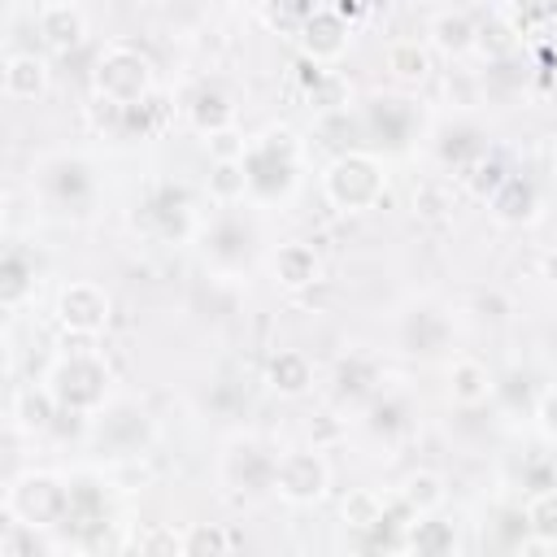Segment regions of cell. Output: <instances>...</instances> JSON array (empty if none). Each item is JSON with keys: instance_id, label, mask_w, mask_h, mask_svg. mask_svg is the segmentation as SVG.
Returning <instances> with one entry per match:
<instances>
[{"instance_id": "6da1fadb", "label": "cell", "mask_w": 557, "mask_h": 557, "mask_svg": "<svg viewBox=\"0 0 557 557\" xmlns=\"http://www.w3.org/2000/svg\"><path fill=\"white\" fill-rule=\"evenodd\" d=\"M44 383L52 387L57 405L74 409V413H100L113 400V370L91 348V335L61 331V352L52 357Z\"/></svg>"}, {"instance_id": "7a4b0ae2", "label": "cell", "mask_w": 557, "mask_h": 557, "mask_svg": "<svg viewBox=\"0 0 557 557\" xmlns=\"http://www.w3.org/2000/svg\"><path fill=\"white\" fill-rule=\"evenodd\" d=\"M300 165H305V139L292 126H265L261 135L248 139L244 148V170H248V196L261 205H283L300 187Z\"/></svg>"}, {"instance_id": "3957f363", "label": "cell", "mask_w": 557, "mask_h": 557, "mask_svg": "<svg viewBox=\"0 0 557 557\" xmlns=\"http://www.w3.org/2000/svg\"><path fill=\"white\" fill-rule=\"evenodd\" d=\"M322 196L339 213H366L387 205V165L370 148H344L322 170Z\"/></svg>"}, {"instance_id": "277c9868", "label": "cell", "mask_w": 557, "mask_h": 557, "mask_svg": "<svg viewBox=\"0 0 557 557\" xmlns=\"http://www.w3.org/2000/svg\"><path fill=\"white\" fill-rule=\"evenodd\" d=\"M0 509H4L9 522L35 527V531H61L65 527V509H70V479H61L52 470L9 474Z\"/></svg>"}, {"instance_id": "5b68a950", "label": "cell", "mask_w": 557, "mask_h": 557, "mask_svg": "<svg viewBox=\"0 0 557 557\" xmlns=\"http://www.w3.org/2000/svg\"><path fill=\"white\" fill-rule=\"evenodd\" d=\"M91 96L109 104H139L152 96V61L135 44H104L91 65Z\"/></svg>"}, {"instance_id": "8992f818", "label": "cell", "mask_w": 557, "mask_h": 557, "mask_svg": "<svg viewBox=\"0 0 557 557\" xmlns=\"http://www.w3.org/2000/svg\"><path fill=\"white\" fill-rule=\"evenodd\" d=\"M87 435L109 461H126V457H148L157 440V422L139 400H109L100 413H91Z\"/></svg>"}, {"instance_id": "52a82bcc", "label": "cell", "mask_w": 557, "mask_h": 557, "mask_svg": "<svg viewBox=\"0 0 557 557\" xmlns=\"http://www.w3.org/2000/svg\"><path fill=\"white\" fill-rule=\"evenodd\" d=\"M35 187H39L44 205L57 213H87L96 200V170L78 152H57V157L39 161Z\"/></svg>"}, {"instance_id": "ba28073f", "label": "cell", "mask_w": 557, "mask_h": 557, "mask_svg": "<svg viewBox=\"0 0 557 557\" xmlns=\"http://www.w3.org/2000/svg\"><path fill=\"white\" fill-rule=\"evenodd\" d=\"M274 492L287 505H318L331 492V466L322 448H287L274 461Z\"/></svg>"}, {"instance_id": "9c48e42d", "label": "cell", "mask_w": 557, "mask_h": 557, "mask_svg": "<svg viewBox=\"0 0 557 557\" xmlns=\"http://www.w3.org/2000/svg\"><path fill=\"white\" fill-rule=\"evenodd\" d=\"M274 461L278 453H270L261 435H231L222 448V483L244 496L274 492Z\"/></svg>"}, {"instance_id": "30bf717a", "label": "cell", "mask_w": 557, "mask_h": 557, "mask_svg": "<svg viewBox=\"0 0 557 557\" xmlns=\"http://www.w3.org/2000/svg\"><path fill=\"white\" fill-rule=\"evenodd\" d=\"M113 318V296L91 283V278H70L61 292H57V322L61 331H74V335H104Z\"/></svg>"}, {"instance_id": "8fae6325", "label": "cell", "mask_w": 557, "mask_h": 557, "mask_svg": "<svg viewBox=\"0 0 557 557\" xmlns=\"http://www.w3.org/2000/svg\"><path fill=\"white\" fill-rule=\"evenodd\" d=\"M109 527V505H104V487L91 474L70 479V509H65V535H74L78 544H96L104 540Z\"/></svg>"}, {"instance_id": "7c38bea8", "label": "cell", "mask_w": 557, "mask_h": 557, "mask_svg": "<svg viewBox=\"0 0 557 557\" xmlns=\"http://www.w3.org/2000/svg\"><path fill=\"white\" fill-rule=\"evenodd\" d=\"M296 44H300V57H309V61H318V65H335V61L348 52V44H352V22H348L339 9L322 4V9L305 22V30L296 35Z\"/></svg>"}, {"instance_id": "4fadbf2b", "label": "cell", "mask_w": 557, "mask_h": 557, "mask_svg": "<svg viewBox=\"0 0 557 557\" xmlns=\"http://www.w3.org/2000/svg\"><path fill=\"white\" fill-rule=\"evenodd\" d=\"M396 335H400V348H405V352H413V357H435V352H444V348L453 344V322H448V313H444L440 305H409V309L400 313Z\"/></svg>"}, {"instance_id": "5bb4252c", "label": "cell", "mask_w": 557, "mask_h": 557, "mask_svg": "<svg viewBox=\"0 0 557 557\" xmlns=\"http://www.w3.org/2000/svg\"><path fill=\"white\" fill-rule=\"evenodd\" d=\"M144 226L157 235V239H165V244H183L191 231H196V209H191V200H187V191L183 187H157L152 196H148V205H144Z\"/></svg>"}, {"instance_id": "9a60e30c", "label": "cell", "mask_w": 557, "mask_h": 557, "mask_svg": "<svg viewBox=\"0 0 557 557\" xmlns=\"http://www.w3.org/2000/svg\"><path fill=\"white\" fill-rule=\"evenodd\" d=\"M413 117L418 109L405 96H370L361 104V131L383 139L387 148H405V139L413 135Z\"/></svg>"}, {"instance_id": "2e32d148", "label": "cell", "mask_w": 557, "mask_h": 557, "mask_svg": "<svg viewBox=\"0 0 557 557\" xmlns=\"http://www.w3.org/2000/svg\"><path fill=\"white\" fill-rule=\"evenodd\" d=\"M35 26H39L44 48L57 52V57H70L87 39V17H83V9L74 0H44Z\"/></svg>"}, {"instance_id": "e0dca14e", "label": "cell", "mask_w": 557, "mask_h": 557, "mask_svg": "<svg viewBox=\"0 0 557 557\" xmlns=\"http://www.w3.org/2000/svg\"><path fill=\"white\" fill-rule=\"evenodd\" d=\"M270 274H274V283L287 287V292H309V287L322 283V257H318L305 239H287V244H278L274 257H270Z\"/></svg>"}, {"instance_id": "ac0fdd59", "label": "cell", "mask_w": 557, "mask_h": 557, "mask_svg": "<svg viewBox=\"0 0 557 557\" xmlns=\"http://www.w3.org/2000/svg\"><path fill=\"white\" fill-rule=\"evenodd\" d=\"M248 248H252V231L239 222V218H218L209 231H205V257L213 270L222 274H235L248 265Z\"/></svg>"}, {"instance_id": "d6986e66", "label": "cell", "mask_w": 557, "mask_h": 557, "mask_svg": "<svg viewBox=\"0 0 557 557\" xmlns=\"http://www.w3.org/2000/svg\"><path fill=\"white\" fill-rule=\"evenodd\" d=\"M61 418V405L52 396L48 383H26L13 392V405H9V422L22 431V435H48Z\"/></svg>"}, {"instance_id": "ffe728a7", "label": "cell", "mask_w": 557, "mask_h": 557, "mask_svg": "<svg viewBox=\"0 0 557 557\" xmlns=\"http://www.w3.org/2000/svg\"><path fill=\"white\" fill-rule=\"evenodd\" d=\"M183 113H187V126L209 139V135H218V131H231L239 109H235V100H231L218 83H200V87L187 96Z\"/></svg>"}, {"instance_id": "44dd1931", "label": "cell", "mask_w": 557, "mask_h": 557, "mask_svg": "<svg viewBox=\"0 0 557 557\" xmlns=\"http://www.w3.org/2000/svg\"><path fill=\"white\" fill-rule=\"evenodd\" d=\"M487 209H492V218L500 226H531L540 218V187L531 178H522V174H509L496 187V196L487 200Z\"/></svg>"}, {"instance_id": "7402d4cb", "label": "cell", "mask_w": 557, "mask_h": 557, "mask_svg": "<svg viewBox=\"0 0 557 557\" xmlns=\"http://www.w3.org/2000/svg\"><path fill=\"white\" fill-rule=\"evenodd\" d=\"M461 548V535H457V522L444 518L440 509L435 513H418L409 527H405V553H418V557H448Z\"/></svg>"}, {"instance_id": "603a6c76", "label": "cell", "mask_w": 557, "mask_h": 557, "mask_svg": "<svg viewBox=\"0 0 557 557\" xmlns=\"http://www.w3.org/2000/svg\"><path fill=\"white\" fill-rule=\"evenodd\" d=\"M0 78H4V96H9V100L30 104V100H39V96L48 91L52 70H48V61H44L39 52H9Z\"/></svg>"}, {"instance_id": "cb8c5ba5", "label": "cell", "mask_w": 557, "mask_h": 557, "mask_svg": "<svg viewBox=\"0 0 557 557\" xmlns=\"http://www.w3.org/2000/svg\"><path fill=\"white\" fill-rule=\"evenodd\" d=\"M265 387L283 400H300L313 392V361L296 348H278L270 361H265Z\"/></svg>"}, {"instance_id": "d4e9b609", "label": "cell", "mask_w": 557, "mask_h": 557, "mask_svg": "<svg viewBox=\"0 0 557 557\" xmlns=\"http://www.w3.org/2000/svg\"><path fill=\"white\" fill-rule=\"evenodd\" d=\"M383 383V366L370 352H348L335 361V400L357 405V400H374Z\"/></svg>"}, {"instance_id": "484cf974", "label": "cell", "mask_w": 557, "mask_h": 557, "mask_svg": "<svg viewBox=\"0 0 557 557\" xmlns=\"http://www.w3.org/2000/svg\"><path fill=\"white\" fill-rule=\"evenodd\" d=\"M444 383H448V400L461 405V409H479L496 392V379L479 357H453Z\"/></svg>"}, {"instance_id": "4316f807", "label": "cell", "mask_w": 557, "mask_h": 557, "mask_svg": "<svg viewBox=\"0 0 557 557\" xmlns=\"http://www.w3.org/2000/svg\"><path fill=\"white\" fill-rule=\"evenodd\" d=\"M426 35H431V48H435L440 57L457 61V57H470V52H474L479 22H474L470 13H461V9H444V13H435V17H431Z\"/></svg>"}, {"instance_id": "83f0119b", "label": "cell", "mask_w": 557, "mask_h": 557, "mask_svg": "<svg viewBox=\"0 0 557 557\" xmlns=\"http://www.w3.org/2000/svg\"><path fill=\"white\" fill-rule=\"evenodd\" d=\"M383 65L400 87H422L431 78V48L418 39H396V44H387Z\"/></svg>"}, {"instance_id": "f1b7e54d", "label": "cell", "mask_w": 557, "mask_h": 557, "mask_svg": "<svg viewBox=\"0 0 557 557\" xmlns=\"http://www.w3.org/2000/svg\"><path fill=\"white\" fill-rule=\"evenodd\" d=\"M30 296H35V265L26 261L22 248H9L4 261H0V309L17 313Z\"/></svg>"}, {"instance_id": "f546056e", "label": "cell", "mask_w": 557, "mask_h": 557, "mask_svg": "<svg viewBox=\"0 0 557 557\" xmlns=\"http://www.w3.org/2000/svg\"><path fill=\"white\" fill-rule=\"evenodd\" d=\"M387 513V496H379L374 487H348L339 500V522L357 535H370Z\"/></svg>"}, {"instance_id": "4dcf8cb0", "label": "cell", "mask_w": 557, "mask_h": 557, "mask_svg": "<svg viewBox=\"0 0 557 557\" xmlns=\"http://www.w3.org/2000/svg\"><path fill=\"white\" fill-rule=\"evenodd\" d=\"M435 152H440L448 165L470 170L479 157H487V148H483V131H479V126H470V122H453V126H444V131H440Z\"/></svg>"}, {"instance_id": "1f68e13d", "label": "cell", "mask_w": 557, "mask_h": 557, "mask_svg": "<svg viewBox=\"0 0 557 557\" xmlns=\"http://www.w3.org/2000/svg\"><path fill=\"white\" fill-rule=\"evenodd\" d=\"M505 17L518 39H544L557 26V0H505Z\"/></svg>"}, {"instance_id": "d6a6232c", "label": "cell", "mask_w": 557, "mask_h": 557, "mask_svg": "<svg viewBox=\"0 0 557 557\" xmlns=\"http://www.w3.org/2000/svg\"><path fill=\"white\" fill-rule=\"evenodd\" d=\"M205 191L213 205L231 209L248 196V170H244V157H231V161H209V178H205Z\"/></svg>"}, {"instance_id": "836d02e7", "label": "cell", "mask_w": 557, "mask_h": 557, "mask_svg": "<svg viewBox=\"0 0 557 557\" xmlns=\"http://www.w3.org/2000/svg\"><path fill=\"white\" fill-rule=\"evenodd\" d=\"M170 117H174V109L152 91L148 100H139V104H126V109H122V131H117V135L152 139V135H161V131L170 126Z\"/></svg>"}, {"instance_id": "e575fe53", "label": "cell", "mask_w": 557, "mask_h": 557, "mask_svg": "<svg viewBox=\"0 0 557 557\" xmlns=\"http://www.w3.org/2000/svg\"><path fill=\"white\" fill-rule=\"evenodd\" d=\"M396 496H400L413 513H435V509H444L448 487H444V474H435V470H413V474H405V483H400Z\"/></svg>"}, {"instance_id": "d590c367", "label": "cell", "mask_w": 557, "mask_h": 557, "mask_svg": "<svg viewBox=\"0 0 557 557\" xmlns=\"http://www.w3.org/2000/svg\"><path fill=\"white\" fill-rule=\"evenodd\" d=\"M257 9H261V22L270 26V30H278V35H300L305 30V22L322 9L318 0H257Z\"/></svg>"}, {"instance_id": "8d00e7d4", "label": "cell", "mask_w": 557, "mask_h": 557, "mask_svg": "<svg viewBox=\"0 0 557 557\" xmlns=\"http://www.w3.org/2000/svg\"><path fill=\"white\" fill-rule=\"evenodd\" d=\"M518 30L509 26V17L505 13H496V17H487V22H479V39H474V52L483 57V61H509L513 52H518Z\"/></svg>"}, {"instance_id": "74e56055", "label": "cell", "mask_w": 557, "mask_h": 557, "mask_svg": "<svg viewBox=\"0 0 557 557\" xmlns=\"http://www.w3.org/2000/svg\"><path fill=\"white\" fill-rule=\"evenodd\" d=\"M239 540L222 527V522H191L183 531V557H218V553H231Z\"/></svg>"}, {"instance_id": "f35d334b", "label": "cell", "mask_w": 557, "mask_h": 557, "mask_svg": "<svg viewBox=\"0 0 557 557\" xmlns=\"http://www.w3.org/2000/svg\"><path fill=\"white\" fill-rule=\"evenodd\" d=\"M522 509H527V531L544 548H553L557 544V487H540Z\"/></svg>"}, {"instance_id": "ab89813d", "label": "cell", "mask_w": 557, "mask_h": 557, "mask_svg": "<svg viewBox=\"0 0 557 557\" xmlns=\"http://www.w3.org/2000/svg\"><path fill=\"white\" fill-rule=\"evenodd\" d=\"M366 426H370L374 435H383V440L405 435V431H409V400H400V396H374Z\"/></svg>"}, {"instance_id": "60d3db41", "label": "cell", "mask_w": 557, "mask_h": 557, "mask_svg": "<svg viewBox=\"0 0 557 557\" xmlns=\"http://www.w3.org/2000/svg\"><path fill=\"white\" fill-rule=\"evenodd\" d=\"M461 178H466V187H470L479 200H492V196H496V187L509 178V170H505L496 157H479Z\"/></svg>"}, {"instance_id": "b9f144b4", "label": "cell", "mask_w": 557, "mask_h": 557, "mask_svg": "<svg viewBox=\"0 0 557 557\" xmlns=\"http://www.w3.org/2000/svg\"><path fill=\"white\" fill-rule=\"evenodd\" d=\"M126 548H135V553H183V531H174V527H165V522H152L148 531H135L131 540H126Z\"/></svg>"}, {"instance_id": "7bdbcfd3", "label": "cell", "mask_w": 557, "mask_h": 557, "mask_svg": "<svg viewBox=\"0 0 557 557\" xmlns=\"http://www.w3.org/2000/svg\"><path fill=\"white\" fill-rule=\"evenodd\" d=\"M535 422H540V435H544L548 444H557V383L540 392V400H535Z\"/></svg>"}, {"instance_id": "ee69618b", "label": "cell", "mask_w": 557, "mask_h": 557, "mask_svg": "<svg viewBox=\"0 0 557 557\" xmlns=\"http://www.w3.org/2000/svg\"><path fill=\"white\" fill-rule=\"evenodd\" d=\"M244 148H248V139L231 126V131H218V135H209V161H231V157H244Z\"/></svg>"}, {"instance_id": "f6af8a7d", "label": "cell", "mask_w": 557, "mask_h": 557, "mask_svg": "<svg viewBox=\"0 0 557 557\" xmlns=\"http://www.w3.org/2000/svg\"><path fill=\"white\" fill-rule=\"evenodd\" d=\"M448 209V196H444V183H422L418 191H413V213H426V218H440Z\"/></svg>"}, {"instance_id": "bcb514c9", "label": "cell", "mask_w": 557, "mask_h": 557, "mask_svg": "<svg viewBox=\"0 0 557 557\" xmlns=\"http://www.w3.org/2000/svg\"><path fill=\"white\" fill-rule=\"evenodd\" d=\"M474 313H479L483 322H505V318L513 313V305H509V296H500L496 287H487V292L474 296Z\"/></svg>"}, {"instance_id": "7dc6e473", "label": "cell", "mask_w": 557, "mask_h": 557, "mask_svg": "<svg viewBox=\"0 0 557 557\" xmlns=\"http://www.w3.org/2000/svg\"><path fill=\"white\" fill-rule=\"evenodd\" d=\"M339 435H344V426H339L335 413H318V418H309V440H313V448H331Z\"/></svg>"}, {"instance_id": "c3c4849f", "label": "cell", "mask_w": 557, "mask_h": 557, "mask_svg": "<svg viewBox=\"0 0 557 557\" xmlns=\"http://www.w3.org/2000/svg\"><path fill=\"white\" fill-rule=\"evenodd\" d=\"M540 274H544V278H548L553 287H557V244H553V248H548V252L540 257Z\"/></svg>"}, {"instance_id": "681fc988", "label": "cell", "mask_w": 557, "mask_h": 557, "mask_svg": "<svg viewBox=\"0 0 557 557\" xmlns=\"http://www.w3.org/2000/svg\"><path fill=\"white\" fill-rule=\"evenodd\" d=\"M553 87H557V57H553Z\"/></svg>"}, {"instance_id": "f907efd6", "label": "cell", "mask_w": 557, "mask_h": 557, "mask_svg": "<svg viewBox=\"0 0 557 557\" xmlns=\"http://www.w3.org/2000/svg\"><path fill=\"white\" fill-rule=\"evenodd\" d=\"M9 4H39V0H9Z\"/></svg>"}, {"instance_id": "816d5d0a", "label": "cell", "mask_w": 557, "mask_h": 557, "mask_svg": "<svg viewBox=\"0 0 557 557\" xmlns=\"http://www.w3.org/2000/svg\"><path fill=\"white\" fill-rule=\"evenodd\" d=\"M553 487H557V461H553Z\"/></svg>"}]
</instances>
